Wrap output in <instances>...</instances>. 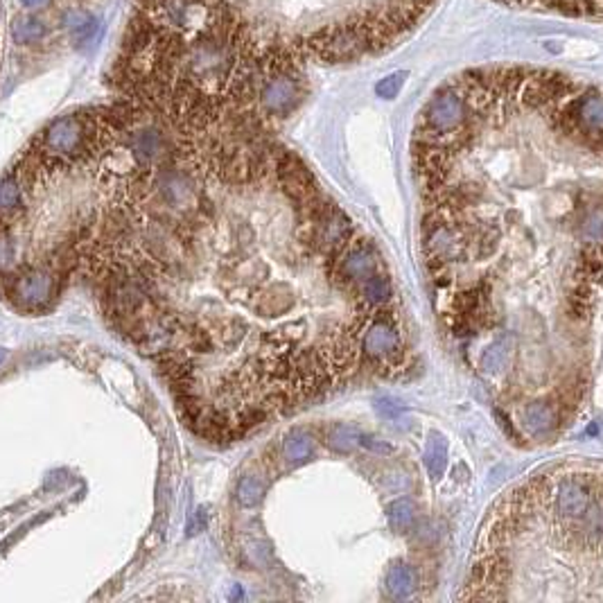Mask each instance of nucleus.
Instances as JSON below:
<instances>
[{"instance_id": "nucleus-18", "label": "nucleus", "mask_w": 603, "mask_h": 603, "mask_svg": "<svg viewBox=\"0 0 603 603\" xmlns=\"http://www.w3.org/2000/svg\"><path fill=\"white\" fill-rule=\"evenodd\" d=\"M359 445L366 447L368 452H375V455H385V457L393 452V447L387 443V440L380 438V436H375V434H362V440H359Z\"/></svg>"}, {"instance_id": "nucleus-12", "label": "nucleus", "mask_w": 603, "mask_h": 603, "mask_svg": "<svg viewBox=\"0 0 603 603\" xmlns=\"http://www.w3.org/2000/svg\"><path fill=\"white\" fill-rule=\"evenodd\" d=\"M578 235L585 245H603V204H592L583 211Z\"/></svg>"}, {"instance_id": "nucleus-4", "label": "nucleus", "mask_w": 603, "mask_h": 603, "mask_svg": "<svg viewBox=\"0 0 603 603\" xmlns=\"http://www.w3.org/2000/svg\"><path fill=\"white\" fill-rule=\"evenodd\" d=\"M506 7L603 23V0H497Z\"/></svg>"}, {"instance_id": "nucleus-10", "label": "nucleus", "mask_w": 603, "mask_h": 603, "mask_svg": "<svg viewBox=\"0 0 603 603\" xmlns=\"http://www.w3.org/2000/svg\"><path fill=\"white\" fill-rule=\"evenodd\" d=\"M425 470L427 474L436 481L445 474V468H447V440L440 436V434H430V438H427V445H425Z\"/></svg>"}, {"instance_id": "nucleus-8", "label": "nucleus", "mask_w": 603, "mask_h": 603, "mask_svg": "<svg viewBox=\"0 0 603 603\" xmlns=\"http://www.w3.org/2000/svg\"><path fill=\"white\" fill-rule=\"evenodd\" d=\"M385 587L387 595L396 601L409 599L416 590V572L414 567L407 563H393L387 570V578H385Z\"/></svg>"}, {"instance_id": "nucleus-20", "label": "nucleus", "mask_w": 603, "mask_h": 603, "mask_svg": "<svg viewBox=\"0 0 603 603\" xmlns=\"http://www.w3.org/2000/svg\"><path fill=\"white\" fill-rule=\"evenodd\" d=\"M21 5L25 9H43L50 5V0H21Z\"/></svg>"}, {"instance_id": "nucleus-15", "label": "nucleus", "mask_w": 603, "mask_h": 603, "mask_svg": "<svg viewBox=\"0 0 603 603\" xmlns=\"http://www.w3.org/2000/svg\"><path fill=\"white\" fill-rule=\"evenodd\" d=\"M45 23L37 16H16L11 21V37H14L16 43H34L45 37Z\"/></svg>"}, {"instance_id": "nucleus-2", "label": "nucleus", "mask_w": 603, "mask_h": 603, "mask_svg": "<svg viewBox=\"0 0 603 603\" xmlns=\"http://www.w3.org/2000/svg\"><path fill=\"white\" fill-rule=\"evenodd\" d=\"M5 294L11 305L23 312H39L52 303L59 285V271L52 262L23 264L21 269L3 276Z\"/></svg>"}, {"instance_id": "nucleus-21", "label": "nucleus", "mask_w": 603, "mask_h": 603, "mask_svg": "<svg viewBox=\"0 0 603 603\" xmlns=\"http://www.w3.org/2000/svg\"><path fill=\"white\" fill-rule=\"evenodd\" d=\"M5 357H7V351H5V348H0V364L5 362Z\"/></svg>"}, {"instance_id": "nucleus-5", "label": "nucleus", "mask_w": 603, "mask_h": 603, "mask_svg": "<svg viewBox=\"0 0 603 603\" xmlns=\"http://www.w3.org/2000/svg\"><path fill=\"white\" fill-rule=\"evenodd\" d=\"M561 423V416L556 404L549 400H533L520 409V425L531 436H544L549 434L556 425Z\"/></svg>"}, {"instance_id": "nucleus-19", "label": "nucleus", "mask_w": 603, "mask_h": 603, "mask_svg": "<svg viewBox=\"0 0 603 603\" xmlns=\"http://www.w3.org/2000/svg\"><path fill=\"white\" fill-rule=\"evenodd\" d=\"M398 88H400V75H396V77H389L387 82H382L380 86H377V93L382 98H393L398 93Z\"/></svg>"}, {"instance_id": "nucleus-1", "label": "nucleus", "mask_w": 603, "mask_h": 603, "mask_svg": "<svg viewBox=\"0 0 603 603\" xmlns=\"http://www.w3.org/2000/svg\"><path fill=\"white\" fill-rule=\"evenodd\" d=\"M362 364L382 377H400L409 368L400 319L389 303L373 308L362 332Z\"/></svg>"}, {"instance_id": "nucleus-6", "label": "nucleus", "mask_w": 603, "mask_h": 603, "mask_svg": "<svg viewBox=\"0 0 603 603\" xmlns=\"http://www.w3.org/2000/svg\"><path fill=\"white\" fill-rule=\"evenodd\" d=\"M64 25H66L68 34H71V41H73V45L77 50L88 48L93 41H98L100 32H102L100 21L93 14H88V11H84V9L68 11L66 18H64Z\"/></svg>"}, {"instance_id": "nucleus-9", "label": "nucleus", "mask_w": 603, "mask_h": 603, "mask_svg": "<svg viewBox=\"0 0 603 603\" xmlns=\"http://www.w3.org/2000/svg\"><path fill=\"white\" fill-rule=\"evenodd\" d=\"M393 296V289H391V283L387 276L382 274H373L368 276L366 281L357 287V294L355 298L359 300V303H364L368 308H380V305H387L389 300Z\"/></svg>"}, {"instance_id": "nucleus-14", "label": "nucleus", "mask_w": 603, "mask_h": 603, "mask_svg": "<svg viewBox=\"0 0 603 603\" xmlns=\"http://www.w3.org/2000/svg\"><path fill=\"white\" fill-rule=\"evenodd\" d=\"M359 440H362V432H359L355 425L339 423V425H332L328 432V445L330 450L339 452V455H348V452L359 447Z\"/></svg>"}, {"instance_id": "nucleus-16", "label": "nucleus", "mask_w": 603, "mask_h": 603, "mask_svg": "<svg viewBox=\"0 0 603 603\" xmlns=\"http://www.w3.org/2000/svg\"><path fill=\"white\" fill-rule=\"evenodd\" d=\"M264 493H267V484L260 477H256V474H245L235 486V500L245 508L258 506L262 502Z\"/></svg>"}, {"instance_id": "nucleus-17", "label": "nucleus", "mask_w": 603, "mask_h": 603, "mask_svg": "<svg viewBox=\"0 0 603 603\" xmlns=\"http://www.w3.org/2000/svg\"><path fill=\"white\" fill-rule=\"evenodd\" d=\"M18 264V247L14 238V228H0V278L16 271Z\"/></svg>"}, {"instance_id": "nucleus-13", "label": "nucleus", "mask_w": 603, "mask_h": 603, "mask_svg": "<svg viewBox=\"0 0 603 603\" xmlns=\"http://www.w3.org/2000/svg\"><path fill=\"white\" fill-rule=\"evenodd\" d=\"M387 520L389 527L396 533H409L416 525V506L409 497H400V500H393L387 506Z\"/></svg>"}, {"instance_id": "nucleus-7", "label": "nucleus", "mask_w": 603, "mask_h": 603, "mask_svg": "<svg viewBox=\"0 0 603 603\" xmlns=\"http://www.w3.org/2000/svg\"><path fill=\"white\" fill-rule=\"evenodd\" d=\"M315 455V438H312L305 430H292L281 445V459L285 461V466L289 468H298L308 463Z\"/></svg>"}, {"instance_id": "nucleus-11", "label": "nucleus", "mask_w": 603, "mask_h": 603, "mask_svg": "<svg viewBox=\"0 0 603 603\" xmlns=\"http://www.w3.org/2000/svg\"><path fill=\"white\" fill-rule=\"evenodd\" d=\"M511 351H513V337L511 334H500L481 355V370L486 373H497L506 366V362L511 359Z\"/></svg>"}, {"instance_id": "nucleus-3", "label": "nucleus", "mask_w": 603, "mask_h": 603, "mask_svg": "<svg viewBox=\"0 0 603 603\" xmlns=\"http://www.w3.org/2000/svg\"><path fill=\"white\" fill-rule=\"evenodd\" d=\"M328 274L330 281L339 289H346L353 296L357 294V287L362 285L368 276L377 274V253L370 245V240L355 235L337 258L328 260Z\"/></svg>"}]
</instances>
